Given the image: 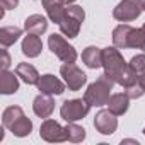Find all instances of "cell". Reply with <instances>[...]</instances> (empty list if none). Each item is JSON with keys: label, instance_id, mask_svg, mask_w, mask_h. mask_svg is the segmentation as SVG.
<instances>
[{"label": "cell", "instance_id": "obj_9", "mask_svg": "<svg viewBox=\"0 0 145 145\" xmlns=\"http://www.w3.org/2000/svg\"><path fill=\"white\" fill-rule=\"evenodd\" d=\"M94 128L101 135H113L118 128V116L109 109H101L94 118Z\"/></svg>", "mask_w": 145, "mask_h": 145}, {"label": "cell", "instance_id": "obj_8", "mask_svg": "<svg viewBox=\"0 0 145 145\" xmlns=\"http://www.w3.org/2000/svg\"><path fill=\"white\" fill-rule=\"evenodd\" d=\"M39 137L44 142H50V143H60V142H67L68 140L67 128L61 126L58 121H55L51 118H46L41 123V126H39Z\"/></svg>", "mask_w": 145, "mask_h": 145}, {"label": "cell", "instance_id": "obj_31", "mask_svg": "<svg viewBox=\"0 0 145 145\" xmlns=\"http://www.w3.org/2000/svg\"><path fill=\"white\" fill-rule=\"evenodd\" d=\"M143 10H145V0H143Z\"/></svg>", "mask_w": 145, "mask_h": 145}, {"label": "cell", "instance_id": "obj_28", "mask_svg": "<svg viewBox=\"0 0 145 145\" xmlns=\"http://www.w3.org/2000/svg\"><path fill=\"white\" fill-rule=\"evenodd\" d=\"M137 82H138V86L142 87V91L145 92V72H142V74L138 75V79H137Z\"/></svg>", "mask_w": 145, "mask_h": 145}, {"label": "cell", "instance_id": "obj_2", "mask_svg": "<svg viewBox=\"0 0 145 145\" xmlns=\"http://www.w3.org/2000/svg\"><path fill=\"white\" fill-rule=\"evenodd\" d=\"M113 86H114V80L109 79L106 74H103V75H99L96 79V82H92V84L87 86V91L84 94V99L91 106H96V108L108 106V101L111 97Z\"/></svg>", "mask_w": 145, "mask_h": 145}, {"label": "cell", "instance_id": "obj_11", "mask_svg": "<svg viewBox=\"0 0 145 145\" xmlns=\"http://www.w3.org/2000/svg\"><path fill=\"white\" fill-rule=\"evenodd\" d=\"M33 111H34V114L38 118H43V120L50 118L53 114V111H55V99H53V96L43 94V92L38 94L34 97V101H33Z\"/></svg>", "mask_w": 145, "mask_h": 145}, {"label": "cell", "instance_id": "obj_7", "mask_svg": "<svg viewBox=\"0 0 145 145\" xmlns=\"http://www.w3.org/2000/svg\"><path fill=\"white\" fill-rule=\"evenodd\" d=\"M143 12V0H121L113 9V17L118 22H130L140 17Z\"/></svg>", "mask_w": 145, "mask_h": 145}, {"label": "cell", "instance_id": "obj_18", "mask_svg": "<svg viewBox=\"0 0 145 145\" xmlns=\"http://www.w3.org/2000/svg\"><path fill=\"white\" fill-rule=\"evenodd\" d=\"M128 106H130V97L123 92H116V94H111L109 101H108V109L113 111L116 116H121L128 111Z\"/></svg>", "mask_w": 145, "mask_h": 145}, {"label": "cell", "instance_id": "obj_17", "mask_svg": "<svg viewBox=\"0 0 145 145\" xmlns=\"http://www.w3.org/2000/svg\"><path fill=\"white\" fill-rule=\"evenodd\" d=\"M82 61L86 63L87 68H92V70L103 67V48L87 46V48L82 51Z\"/></svg>", "mask_w": 145, "mask_h": 145}, {"label": "cell", "instance_id": "obj_15", "mask_svg": "<svg viewBox=\"0 0 145 145\" xmlns=\"http://www.w3.org/2000/svg\"><path fill=\"white\" fill-rule=\"evenodd\" d=\"M19 91V77L14 72H9V70H2L0 74V92L4 96H9V94H16Z\"/></svg>", "mask_w": 145, "mask_h": 145}, {"label": "cell", "instance_id": "obj_23", "mask_svg": "<svg viewBox=\"0 0 145 145\" xmlns=\"http://www.w3.org/2000/svg\"><path fill=\"white\" fill-rule=\"evenodd\" d=\"M67 133H68V142H74V143H79L86 138V130L79 125H75V121H70L67 126Z\"/></svg>", "mask_w": 145, "mask_h": 145}, {"label": "cell", "instance_id": "obj_13", "mask_svg": "<svg viewBox=\"0 0 145 145\" xmlns=\"http://www.w3.org/2000/svg\"><path fill=\"white\" fill-rule=\"evenodd\" d=\"M43 4V9L46 10V16L51 22L55 24H60L63 16H65V10H67V5L61 2V0H41Z\"/></svg>", "mask_w": 145, "mask_h": 145}, {"label": "cell", "instance_id": "obj_25", "mask_svg": "<svg viewBox=\"0 0 145 145\" xmlns=\"http://www.w3.org/2000/svg\"><path fill=\"white\" fill-rule=\"evenodd\" d=\"M125 94H126L130 99H138V97H142L145 92L142 91V87L138 86V82H135V84H131V86L125 87Z\"/></svg>", "mask_w": 145, "mask_h": 145}, {"label": "cell", "instance_id": "obj_16", "mask_svg": "<svg viewBox=\"0 0 145 145\" xmlns=\"http://www.w3.org/2000/svg\"><path fill=\"white\" fill-rule=\"evenodd\" d=\"M46 29H48V19L41 14H33V16L26 17V21H24V31L26 33L41 36L43 33H46Z\"/></svg>", "mask_w": 145, "mask_h": 145}, {"label": "cell", "instance_id": "obj_22", "mask_svg": "<svg viewBox=\"0 0 145 145\" xmlns=\"http://www.w3.org/2000/svg\"><path fill=\"white\" fill-rule=\"evenodd\" d=\"M22 114H24V111H22L21 106H9V108H5L4 113H2V125H4L5 128H9V126L12 125V121L17 120V118L22 116Z\"/></svg>", "mask_w": 145, "mask_h": 145}, {"label": "cell", "instance_id": "obj_5", "mask_svg": "<svg viewBox=\"0 0 145 145\" xmlns=\"http://www.w3.org/2000/svg\"><path fill=\"white\" fill-rule=\"evenodd\" d=\"M60 75L63 77V82L67 84L68 91H72V92L80 91L87 84V75L75 63H63L60 67Z\"/></svg>", "mask_w": 145, "mask_h": 145}, {"label": "cell", "instance_id": "obj_3", "mask_svg": "<svg viewBox=\"0 0 145 145\" xmlns=\"http://www.w3.org/2000/svg\"><path fill=\"white\" fill-rule=\"evenodd\" d=\"M86 19V12L80 5H67V10H65V16L61 19V22L58 24L60 26V31L63 36H68V39H74L79 36V31L82 27V22Z\"/></svg>", "mask_w": 145, "mask_h": 145}, {"label": "cell", "instance_id": "obj_14", "mask_svg": "<svg viewBox=\"0 0 145 145\" xmlns=\"http://www.w3.org/2000/svg\"><path fill=\"white\" fill-rule=\"evenodd\" d=\"M133 27L130 24H118L114 29H113V44L120 50H126L130 48V34H131Z\"/></svg>", "mask_w": 145, "mask_h": 145}, {"label": "cell", "instance_id": "obj_12", "mask_svg": "<svg viewBox=\"0 0 145 145\" xmlns=\"http://www.w3.org/2000/svg\"><path fill=\"white\" fill-rule=\"evenodd\" d=\"M21 50H22V53H24L27 58H36V56H39L41 51H43V41H41V38H39L38 34L27 33V34L24 36V39H22Z\"/></svg>", "mask_w": 145, "mask_h": 145}, {"label": "cell", "instance_id": "obj_6", "mask_svg": "<svg viewBox=\"0 0 145 145\" xmlns=\"http://www.w3.org/2000/svg\"><path fill=\"white\" fill-rule=\"evenodd\" d=\"M91 108L92 106L86 99H68V101H65L61 104L60 116L67 123H70V121H79V120H82V118L87 116V113H89Z\"/></svg>", "mask_w": 145, "mask_h": 145}, {"label": "cell", "instance_id": "obj_10", "mask_svg": "<svg viewBox=\"0 0 145 145\" xmlns=\"http://www.w3.org/2000/svg\"><path fill=\"white\" fill-rule=\"evenodd\" d=\"M36 87L39 92L43 94H50V96H60L65 92V87L67 84L61 82L58 77H55L53 74H44V75H39V80L36 82Z\"/></svg>", "mask_w": 145, "mask_h": 145}, {"label": "cell", "instance_id": "obj_32", "mask_svg": "<svg viewBox=\"0 0 145 145\" xmlns=\"http://www.w3.org/2000/svg\"><path fill=\"white\" fill-rule=\"evenodd\" d=\"M143 135H145V128H143Z\"/></svg>", "mask_w": 145, "mask_h": 145}, {"label": "cell", "instance_id": "obj_4", "mask_svg": "<svg viewBox=\"0 0 145 145\" xmlns=\"http://www.w3.org/2000/svg\"><path fill=\"white\" fill-rule=\"evenodd\" d=\"M48 46L51 50V53L61 60L63 63H75L77 60V50L72 46L61 34H50L48 36Z\"/></svg>", "mask_w": 145, "mask_h": 145}, {"label": "cell", "instance_id": "obj_1", "mask_svg": "<svg viewBox=\"0 0 145 145\" xmlns=\"http://www.w3.org/2000/svg\"><path fill=\"white\" fill-rule=\"evenodd\" d=\"M103 68H104V74L109 79H113L114 84L121 87H128L135 84L138 79L135 72L130 70L128 63L125 61L123 55L120 53V48H116L114 44L103 48Z\"/></svg>", "mask_w": 145, "mask_h": 145}, {"label": "cell", "instance_id": "obj_27", "mask_svg": "<svg viewBox=\"0 0 145 145\" xmlns=\"http://www.w3.org/2000/svg\"><path fill=\"white\" fill-rule=\"evenodd\" d=\"M0 5H2L5 10H14L19 5V0H0Z\"/></svg>", "mask_w": 145, "mask_h": 145}, {"label": "cell", "instance_id": "obj_30", "mask_svg": "<svg viewBox=\"0 0 145 145\" xmlns=\"http://www.w3.org/2000/svg\"><path fill=\"white\" fill-rule=\"evenodd\" d=\"M61 2H63L65 5H72V4H74V2H75V0H61Z\"/></svg>", "mask_w": 145, "mask_h": 145}, {"label": "cell", "instance_id": "obj_24", "mask_svg": "<svg viewBox=\"0 0 145 145\" xmlns=\"http://www.w3.org/2000/svg\"><path fill=\"white\" fill-rule=\"evenodd\" d=\"M128 67H130V70L135 72L137 75H140L142 72H145V53L135 55V56L128 61Z\"/></svg>", "mask_w": 145, "mask_h": 145}, {"label": "cell", "instance_id": "obj_19", "mask_svg": "<svg viewBox=\"0 0 145 145\" xmlns=\"http://www.w3.org/2000/svg\"><path fill=\"white\" fill-rule=\"evenodd\" d=\"M16 74L17 77L27 84V86H36V82L39 80V74H38V70L31 65V63H19L16 67Z\"/></svg>", "mask_w": 145, "mask_h": 145}, {"label": "cell", "instance_id": "obj_26", "mask_svg": "<svg viewBox=\"0 0 145 145\" xmlns=\"http://www.w3.org/2000/svg\"><path fill=\"white\" fill-rule=\"evenodd\" d=\"M9 65H10V55L4 48L2 50V61H0V67H2V70H9Z\"/></svg>", "mask_w": 145, "mask_h": 145}, {"label": "cell", "instance_id": "obj_29", "mask_svg": "<svg viewBox=\"0 0 145 145\" xmlns=\"http://www.w3.org/2000/svg\"><path fill=\"white\" fill-rule=\"evenodd\" d=\"M142 31H143V50L142 51H145V24L142 26Z\"/></svg>", "mask_w": 145, "mask_h": 145}, {"label": "cell", "instance_id": "obj_20", "mask_svg": "<svg viewBox=\"0 0 145 145\" xmlns=\"http://www.w3.org/2000/svg\"><path fill=\"white\" fill-rule=\"evenodd\" d=\"M9 130H10L16 137H19V138L27 137V135L33 131V121H31L26 114H22V116H19L17 120L12 121V125L9 126Z\"/></svg>", "mask_w": 145, "mask_h": 145}, {"label": "cell", "instance_id": "obj_21", "mask_svg": "<svg viewBox=\"0 0 145 145\" xmlns=\"http://www.w3.org/2000/svg\"><path fill=\"white\" fill-rule=\"evenodd\" d=\"M21 36H22V29L17 26H4L0 29V43H2L4 48L12 46Z\"/></svg>", "mask_w": 145, "mask_h": 145}]
</instances>
